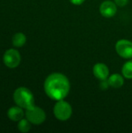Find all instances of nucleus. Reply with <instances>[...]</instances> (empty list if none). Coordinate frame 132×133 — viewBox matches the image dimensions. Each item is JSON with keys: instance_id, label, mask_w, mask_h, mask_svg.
Segmentation results:
<instances>
[{"instance_id": "ddd939ff", "label": "nucleus", "mask_w": 132, "mask_h": 133, "mask_svg": "<svg viewBox=\"0 0 132 133\" xmlns=\"http://www.w3.org/2000/svg\"><path fill=\"white\" fill-rule=\"evenodd\" d=\"M18 129L23 133L28 132L31 129V123L28 121L27 118H23L18 122Z\"/></svg>"}, {"instance_id": "9b49d317", "label": "nucleus", "mask_w": 132, "mask_h": 133, "mask_svg": "<svg viewBox=\"0 0 132 133\" xmlns=\"http://www.w3.org/2000/svg\"><path fill=\"white\" fill-rule=\"evenodd\" d=\"M26 41V37L24 34L19 32L13 35L12 38V45L16 48H21L23 47Z\"/></svg>"}, {"instance_id": "2eb2a0df", "label": "nucleus", "mask_w": 132, "mask_h": 133, "mask_svg": "<svg viewBox=\"0 0 132 133\" xmlns=\"http://www.w3.org/2000/svg\"><path fill=\"white\" fill-rule=\"evenodd\" d=\"M101 81H102V83H100V88H101L102 90H107V89H108V87H110V85H109V83H108L107 79H104V80H101Z\"/></svg>"}, {"instance_id": "6e6552de", "label": "nucleus", "mask_w": 132, "mask_h": 133, "mask_svg": "<svg viewBox=\"0 0 132 133\" xmlns=\"http://www.w3.org/2000/svg\"><path fill=\"white\" fill-rule=\"evenodd\" d=\"M93 75L100 80L107 79L109 76V69L104 63L99 62L94 65L93 68Z\"/></svg>"}, {"instance_id": "f8f14e48", "label": "nucleus", "mask_w": 132, "mask_h": 133, "mask_svg": "<svg viewBox=\"0 0 132 133\" xmlns=\"http://www.w3.org/2000/svg\"><path fill=\"white\" fill-rule=\"evenodd\" d=\"M122 75L125 79H132V59L126 62L122 67Z\"/></svg>"}, {"instance_id": "20e7f679", "label": "nucleus", "mask_w": 132, "mask_h": 133, "mask_svg": "<svg viewBox=\"0 0 132 133\" xmlns=\"http://www.w3.org/2000/svg\"><path fill=\"white\" fill-rule=\"evenodd\" d=\"M26 118L33 125H40L46 120V113L40 107L34 105L33 107L26 109L25 112Z\"/></svg>"}, {"instance_id": "dca6fc26", "label": "nucleus", "mask_w": 132, "mask_h": 133, "mask_svg": "<svg viewBox=\"0 0 132 133\" xmlns=\"http://www.w3.org/2000/svg\"><path fill=\"white\" fill-rule=\"evenodd\" d=\"M70 2L73 5H82L86 0H69Z\"/></svg>"}, {"instance_id": "4468645a", "label": "nucleus", "mask_w": 132, "mask_h": 133, "mask_svg": "<svg viewBox=\"0 0 132 133\" xmlns=\"http://www.w3.org/2000/svg\"><path fill=\"white\" fill-rule=\"evenodd\" d=\"M128 1L129 0H114V2L116 3L117 6L123 7V6H125L128 3Z\"/></svg>"}, {"instance_id": "9d476101", "label": "nucleus", "mask_w": 132, "mask_h": 133, "mask_svg": "<svg viewBox=\"0 0 132 133\" xmlns=\"http://www.w3.org/2000/svg\"><path fill=\"white\" fill-rule=\"evenodd\" d=\"M124 77L123 76H121L118 73H114L107 78V81H108L110 87H111L114 89H117V88L121 87L124 85Z\"/></svg>"}, {"instance_id": "423d86ee", "label": "nucleus", "mask_w": 132, "mask_h": 133, "mask_svg": "<svg viewBox=\"0 0 132 133\" xmlns=\"http://www.w3.org/2000/svg\"><path fill=\"white\" fill-rule=\"evenodd\" d=\"M115 49L119 56L123 58H132V42L126 39L119 40L115 45Z\"/></svg>"}, {"instance_id": "f03ea898", "label": "nucleus", "mask_w": 132, "mask_h": 133, "mask_svg": "<svg viewBox=\"0 0 132 133\" xmlns=\"http://www.w3.org/2000/svg\"><path fill=\"white\" fill-rule=\"evenodd\" d=\"M13 100L17 106L24 109H29L35 105L33 93L24 87H20L14 91Z\"/></svg>"}, {"instance_id": "39448f33", "label": "nucleus", "mask_w": 132, "mask_h": 133, "mask_svg": "<svg viewBox=\"0 0 132 133\" xmlns=\"http://www.w3.org/2000/svg\"><path fill=\"white\" fill-rule=\"evenodd\" d=\"M21 62V55L19 52L14 49L10 48L8 49L3 55V62L8 68L14 69L19 66Z\"/></svg>"}, {"instance_id": "1a4fd4ad", "label": "nucleus", "mask_w": 132, "mask_h": 133, "mask_svg": "<svg viewBox=\"0 0 132 133\" xmlns=\"http://www.w3.org/2000/svg\"><path fill=\"white\" fill-rule=\"evenodd\" d=\"M25 113L22 108L19 106H14L10 108L7 111L8 118L12 122H19L23 118Z\"/></svg>"}, {"instance_id": "7ed1b4c3", "label": "nucleus", "mask_w": 132, "mask_h": 133, "mask_svg": "<svg viewBox=\"0 0 132 133\" xmlns=\"http://www.w3.org/2000/svg\"><path fill=\"white\" fill-rule=\"evenodd\" d=\"M54 117L61 122L68 120L72 115V108L69 103L64 100L58 101L53 109Z\"/></svg>"}, {"instance_id": "0eeeda50", "label": "nucleus", "mask_w": 132, "mask_h": 133, "mask_svg": "<svg viewBox=\"0 0 132 133\" xmlns=\"http://www.w3.org/2000/svg\"><path fill=\"white\" fill-rule=\"evenodd\" d=\"M117 11V5L115 2L110 0H106L100 5V14L106 18H111L114 16Z\"/></svg>"}, {"instance_id": "f257e3e1", "label": "nucleus", "mask_w": 132, "mask_h": 133, "mask_svg": "<svg viewBox=\"0 0 132 133\" xmlns=\"http://www.w3.org/2000/svg\"><path fill=\"white\" fill-rule=\"evenodd\" d=\"M44 89L47 96L51 100L56 101L64 100L69 94L70 82L64 74L53 72L46 78Z\"/></svg>"}]
</instances>
